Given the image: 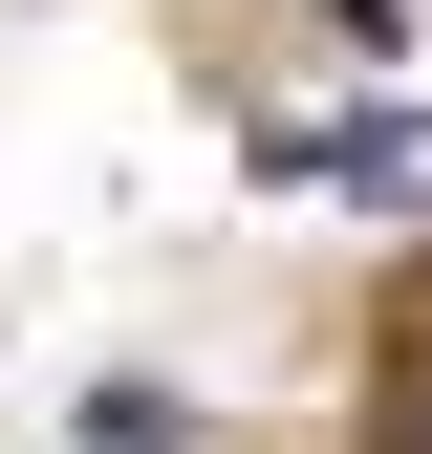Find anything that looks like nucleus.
Returning a JSON list of instances; mask_svg holds the SVG:
<instances>
[{
	"label": "nucleus",
	"instance_id": "f257e3e1",
	"mask_svg": "<svg viewBox=\"0 0 432 454\" xmlns=\"http://www.w3.org/2000/svg\"><path fill=\"white\" fill-rule=\"evenodd\" d=\"M259 174H346L367 216H432V130H259Z\"/></svg>",
	"mask_w": 432,
	"mask_h": 454
},
{
	"label": "nucleus",
	"instance_id": "7ed1b4c3",
	"mask_svg": "<svg viewBox=\"0 0 432 454\" xmlns=\"http://www.w3.org/2000/svg\"><path fill=\"white\" fill-rule=\"evenodd\" d=\"M390 454H432V389H411V411H390Z\"/></svg>",
	"mask_w": 432,
	"mask_h": 454
},
{
	"label": "nucleus",
	"instance_id": "f03ea898",
	"mask_svg": "<svg viewBox=\"0 0 432 454\" xmlns=\"http://www.w3.org/2000/svg\"><path fill=\"white\" fill-rule=\"evenodd\" d=\"M87 454H195V411H174V389L130 368V389H87Z\"/></svg>",
	"mask_w": 432,
	"mask_h": 454
}]
</instances>
